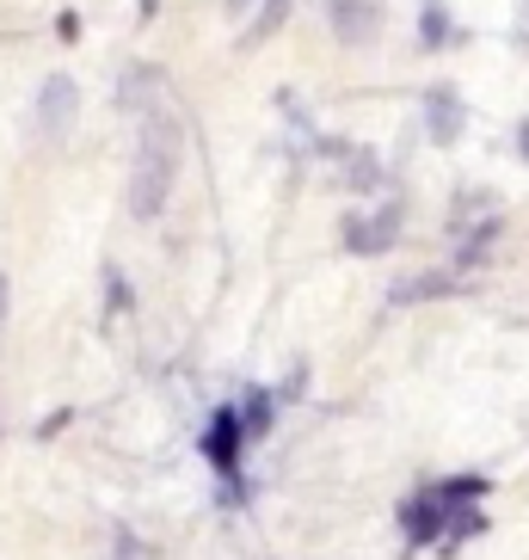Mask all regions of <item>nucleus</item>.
<instances>
[{"instance_id": "f257e3e1", "label": "nucleus", "mask_w": 529, "mask_h": 560, "mask_svg": "<svg viewBox=\"0 0 529 560\" xmlns=\"http://www.w3.org/2000/svg\"><path fill=\"white\" fill-rule=\"evenodd\" d=\"M493 493V480L486 475H449L437 480V487H419L407 505H400V529H407V548H431V542H468V536H480L486 529V517H480V499Z\"/></svg>"}, {"instance_id": "f03ea898", "label": "nucleus", "mask_w": 529, "mask_h": 560, "mask_svg": "<svg viewBox=\"0 0 529 560\" xmlns=\"http://www.w3.org/2000/svg\"><path fill=\"white\" fill-rule=\"evenodd\" d=\"M136 124L142 130H136V161H130V215L136 222H154L185 173V124L166 100L154 112H142Z\"/></svg>"}, {"instance_id": "7ed1b4c3", "label": "nucleus", "mask_w": 529, "mask_h": 560, "mask_svg": "<svg viewBox=\"0 0 529 560\" xmlns=\"http://www.w3.org/2000/svg\"><path fill=\"white\" fill-rule=\"evenodd\" d=\"M32 124L44 142H68L74 136V124H81V86H74V74H44V86H37V100H32Z\"/></svg>"}, {"instance_id": "20e7f679", "label": "nucleus", "mask_w": 529, "mask_h": 560, "mask_svg": "<svg viewBox=\"0 0 529 560\" xmlns=\"http://www.w3.org/2000/svg\"><path fill=\"white\" fill-rule=\"evenodd\" d=\"M400 229H407V203L388 198V203H376L369 215H345L339 241H345V253H357V259H376V253H388L400 241Z\"/></svg>"}, {"instance_id": "39448f33", "label": "nucleus", "mask_w": 529, "mask_h": 560, "mask_svg": "<svg viewBox=\"0 0 529 560\" xmlns=\"http://www.w3.org/2000/svg\"><path fill=\"white\" fill-rule=\"evenodd\" d=\"M419 124H425V142H437V149H456V142H462V130H468L462 93H456L449 81L425 86V100H419Z\"/></svg>"}, {"instance_id": "423d86ee", "label": "nucleus", "mask_w": 529, "mask_h": 560, "mask_svg": "<svg viewBox=\"0 0 529 560\" xmlns=\"http://www.w3.org/2000/svg\"><path fill=\"white\" fill-rule=\"evenodd\" d=\"M252 450V438L240 431V407H215L210 425H203V456H210L215 475H240V456Z\"/></svg>"}, {"instance_id": "0eeeda50", "label": "nucleus", "mask_w": 529, "mask_h": 560, "mask_svg": "<svg viewBox=\"0 0 529 560\" xmlns=\"http://www.w3.org/2000/svg\"><path fill=\"white\" fill-rule=\"evenodd\" d=\"M388 13H381V0H327V32L339 44H376Z\"/></svg>"}, {"instance_id": "6e6552de", "label": "nucleus", "mask_w": 529, "mask_h": 560, "mask_svg": "<svg viewBox=\"0 0 529 560\" xmlns=\"http://www.w3.org/2000/svg\"><path fill=\"white\" fill-rule=\"evenodd\" d=\"M462 290V271H419V278H400L388 290V308H413V302H444Z\"/></svg>"}, {"instance_id": "1a4fd4ad", "label": "nucleus", "mask_w": 529, "mask_h": 560, "mask_svg": "<svg viewBox=\"0 0 529 560\" xmlns=\"http://www.w3.org/2000/svg\"><path fill=\"white\" fill-rule=\"evenodd\" d=\"M161 100H166V74H161V68H130L124 86H117V112H124V117L154 112Z\"/></svg>"}, {"instance_id": "9d476101", "label": "nucleus", "mask_w": 529, "mask_h": 560, "mask_svg": "<svg viewBox=\"0 0 529 560\" xmlns=\"http://www.w3.org/2000/svg\"><path fill=\"white\" fill-rule=\"evenodd\" d=\"M290 13H296V0H259V13H252V25L240 32V50H259V44H271V37L290 25Z\"/></svg>"}, {"instance_id": "9b49d317", "label": "nucleus", "mask_w": 529, "mask_h": 560, "mask_svg": "<svg viewBox=\"0 0 529 560\" xmlns=\"http://www.w3.org/2000/svg\"><path fill=\"white\" fill-rule=\"evenodd\" d=\"M498 229H505L498 215H486L480 229H468L462 247H456V271H480V265H486V253H493V241H498Z\"/></svg>"}, {"instance_id": "f8f14e48", "label": "nucleus", "mask_w": 529, "mask_h": 560, "mask_svg": "<svg viewBox=\"0 0 529 560\" xmlns=\"http://www.w3.org/2000/svg\"><path fill=\"white\" fill-rule=\"evenodd\" d=\"M271 419H278V395H271V388H247V395H240V431L259 444L264 431H271Z\"/></svg>"}, {"instance_id": "ddd939ff", "label": "nucleus", "mask_w": 529, "mask_h": 560, "mask_svg": "<svg viewBox=\"0 0 529 560\" xmlns=\"http://www.w3.org/2000/svg\"><path fill=\"white\" fill-rule=\"evenodd\" d=\"M419 44H425V50H444V44H456V25H449V7H444V0H425V7H419Z\"/></svg>"}, {"instance_id": "4468645a", "label": "nucleus", "mask_w": 529, "mask_h": 560, "mask_svg": "<svg viewBox=\"0 0 529 560\" xmlns=\"http://www.w3.org/2000/svg\"><path fill=\"white\" fill-rule=\"evenodd\" d=\"M136 296H130V283H124V271L117 265H105V320H117V314H130Z\"/></svg>"}, {"instance_id": "2eb2a0df", "label": "nucleus", "mask_w": 529, "mask_h": 560, "mask_svg": "<svg viewBox=\"0 0 529 560\" xmlns=\"http://www.w3.org/2000/svg\"><path fill=\"white\" fill-rule=\"evenodd\" d=\"M493 203H498V198H493V191H456V215H449V229L462 234V229H468V222H474V215H480V210H493Z\"/></svg>"}, {"instance_id": "dca6fc26", "label": "nucleus", "mask_w": 529, "mask_h": 560, "mask_svg": "<svg viewBox=\"0 0 529 560\" xmlns=\"http://www.w3.org/2000/svg\"><path fill=\"white\" fill-rule=\"evenodd\" d=\"M517 44H529V0H517V25H512Z\"/></svg>"}, {"instance_id": "f3484780", "label": "nucleus", "mask_w": 529, "mask_h": 560, "mask_svg": "<svg viewBox=\"0 0 529 560\" xmlns=\"http://www.w3.org/2000/svg\"><path fill=\"white\" fill-rule=\"evenodd\" d=\"M56 32H62L68 44H74V37H81V13H62V19H56Z\"/></svg>"}, {"instance_id": "a211bd4d", "label": "nucleus", "mask_w": 529, "mask_h": 560, "mask_svg": "<svg viewBox=\"0 0 529 560\" xmlns=\"http://www.w3.org/2000/svg\"><path fill=\"white\" fill-rule=\"evenodd\" d=\"M517 161H529V117L517 124Z\"/></svg>"}, {"instance_id": "6ab92c4d", "label": "nucleus", "mask_w": 529, "mask_h": 560, "mask_svg": "<svg viewBox=\"0 0 529 560\" xmlns=\"http://www.w3.org/2000/svg\"><path fill=\"white\" fill-rule=\"evenodd\" d=\"M154 7H161V0H136V19L149 25V19H154Z\"/></svg>"}, {"instance_id": "aec40b11", "label": "nucleus", "mask_w": 529, "mask_h": 560, "mask_svg": "<svg viewBox=\"0 0 529 560\" xmlns=\"http://www.w3.org/2000/svg\"><path fill=\"white\" fill-rule=\"evenodd\" d=\"M7 296H13V290H7V278H0V332H7Z\"/></svg>"}, {"instance_id": "412c9836", "label": "nucleus", "mask_w": 529, "mask_h": 560, "mask_svg": "<svg viewBox=\"0 0 529 560\" xmlns=\"http://www.w3.org/2000/svg\"><path fill=\"white\" fill-rule=\"evenodd\" d=\"M247 7H252V0H228V13H247Z\"/></svg>"}]
</instances>
